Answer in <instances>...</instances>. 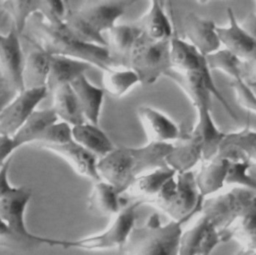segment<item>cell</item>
I'll list each match as a JSON object with an SVG mask.
<instances>
[{
	"label": "cell",
	"mask_w": 256,
	"mask_h": 255,
	"mask_svg": "<svg viewBox=\"0 0 256 255\" xmlns=\"http://www.w3.org/2000/svg\"><path fill=\"white\" fill-rule=\"evenodd\" d=\"M202 144L199 136L191 129L180 140L178 145H173L165 158L166 166L176 173H184L202 160Z\"/></svg>",
	"instance_id": "cell-17"
},
{
	"label": "cell",
	"mask_w": 256,
	"mask_h": 255,
	"mask_svg": "<svg viewBox=\"0 0 256 255\" xmlns=\"http://www.w3.org/2000/svg\"><path fill=\"white\" fill-rule=\"evenodd\" d=\"M10 163H11V158H9L0 167V199L3 198L7 193H9L13 189V186L10 185L9 179H8Z\"/></svg>",
	"instance_id": "cell-44"
},
{
	"label": "cell",
	"mask_w": 256,
	"mask_h": 255,
	"mask_svg": "<svg viewBox=\"0 0 256 255\" xmlns=\"http://www.w3.org/2000/svg\"><path fill=\"white\" fill-rule=\"evenodd\" d=\"M196 112L197 121L192 130L199 136L202 144V161H208L218 154L226 133L216 126L211 109L200 108L196 109Z\"/></svg>",
	"instance_id": "cell-21"
},
{
	"label": "cell",
	"mask_w": 256,
	"mask_h": 255,
	"mask_svg": "<svg viewBox=\"0 0 256 255\" xmlns=\"http://www.w3.org/2000/svg\"><path fill=\"white\" fill-rule=\"evenodd\" d=\"M42 244L24 239L15 234L0 218V248L27 251L41 246Z\"/></svg>",
	"instance_id": "cell-39"
},
{
	"label": "cell",
	"mask_w": 256,
	"mask_h": 255,
	"mask_svg": "<svg viewBox=\"0 0 256 255\" xmlns=\"http://www.w3.org/2000/svg\"><path fill=\"white\" fill-rule=\"evenodd\" d=\"M241 26L256 40V1L253 11L247 14Z\"/></svg>",
	"instance_id": "cell-46"
},
{
	"label": "cell",
	"mask_w": 256,
	"mask_h": 255,
	"mask_svg": "<svg viewBox=\"0 0 256 255\" xmlns=\"http://www.w3.org/2000/svg\"><path fill=\"white\" fill-rule=\"evenodd\" d=\"M107 33V47L110 51L113 65L122 66L125 58L142 33L134 24H116Z\"/></svg>",
	"instance_id": "cell-23"
},
{
	"label": "cell",
	"mask_w": 256,
	"mask_h": 255,
	"mask_svg": "<svg viewBox=\"0 0 256 255\" xmlns=\"http://www.w3.org/2000/svg\"><path fill=\"white\" fill-rule=\"evenodd\" d=\"M222 242H224L222 234L209 222L204 236L201 240L197 255H210L212 251Z\"/></svg>",
	"instance_id": "cell-42"
},
{
	"label": "cell",
	"mask_w": 256,
	"mask_h": 255,
	"mask_svg": "<svg viewBox=\"0 0 256 255\" xmlns=\"http://www.w3.org/2000/svg\"><path fill=\"white\" fill-rule=\"evenodd\" d=\"M32 190L25 186L14 187L0 199V218L18 236L42 245L63 246V239H53L31 233L25 224V210L31 199Z\"/></svg>",
	"instance_id": "cell-8"
},
{
	"label": "cell",
	"mask_w": 256,
	"mask_h": 255,
	"mask_svg": "<svg viewBox=\"0 0 256 255\" xmlns=\"http://www.w3.org/2000/svg\"><path fill=\"white\" fill-rule=\"evenodd\" d=\"M52 95L53 104L51 108L55 112L58 120L60 119L72 127L86 122L70 84L55 88L52 91Z\"/></svg>",
	"instance_id": "cell-25"
},
{
	"label": "cell",
	"mask_w": 256,
	"mask_h": 255,
	"mask_svg": "<svg viewBox=\"0 0 256 255\" xmlns=\"http://www.w3.org/2000/svg\"><path fill=\"white\" fill-rule=\"evenodd\" d=\"M92 66L86 62L58 55H50V66L47 78V90L71 84L79 76L85 74Z\"/></svg>",
	"instance_id": "cell-22"
},
{
	"label": "cell",
	"mask_w": 256,
	"mask_h": 255,
	"mask_svg": "<svg viewBox=\"0 0 256 255\" xmlns=\"http://www.w3.org/2000/svg\"><path fill=\"white\" fill-rule=\"evenodd\" d=\"M137 114L149 142L172 144V141L181 140L186 134L170 117L151 106H139Z\"/></svg>",
	"instance_id": "cell-14"
},
{
	"label": "cell",
	"mask_w": 256,
	"mask_h": 255,
	"mask_svg": "<svg viewBox=\"0 0 256 255\" xmlns=\"http://www.w3.org/2000/svg\"><path fill=\"white\" fill-rule=\"evenodd\" d=\"M70 85L86 122L98 125L105 95L103 88L93 85L85 74L79 76Z\"/></svg>",
	"instance_id": "cell-18"
},
{
	"label": "cell",
	"mask_w": 256,
	"mask_h": 255,
	"mask_svg": "<svg viewBox=\"0 0 256 255\" xmlns=\"http://www.w3.org/2000/svg\"><path fill=\"white\" fill-rule=\"evenodd\" d=\"M185 40L202 55L207 56L220 49L216 24L195 13H188L183 20Z\"/></svg>",
	"instance_id": "cell-15"
},
{
	"label": "cell",
	"mask_w": 256,
	"mask_h": 255,
	"mask_svg": "<svg viewBox=\"0 0 256 255\" xmlns=\"http://www.w3.org/2000/svg\"><path fill=\"white\" fill-rule=\"evenodd\" d=\"M128 2L116 0L83 1L75 9L77 13L96 31L103 34L114 25L125 13Z\"/></svg>",
	"instance_id": "cell-13"
},
{
	"label": "cell",
	"mask_w": 256,
	"mask_h": 255,
	"mask_svg": "<svg viewBox=\"0 0 256 255\" xmlns=\"http://www.w3.org/2000/svg\"><path fill=\"white\" fill-rule=\"evenodd\" d=\"M120 194L109 183L99 180L94 182L89 196V208L103 215H117L122 209Z\"/></svg>",
	"instance_id": "cell-30"
},
{
	"label": "cell",
	"mask_w": 256,
	"mask_h": 255,
	"mask_svg": "<svg viewBox=\"0 0 256 255\" xmlns=\"http://www.w3.org/2000/svg\"><path fill=\"white\" fill-rule=\"evenodd\" d=\"M165 77L180 87L195 109H211V96H214L221 103L228 115L234 120H237V115L218 90L205 58L200 69L196 72H179L170 69L165 74Z\"/></svg>",
	"instance_id": "cell-7"
},
{
	"label": "cell",
	"mask_w": 256,
	"mask_h": 255,
	"mask_svg": "<svg viewBox=\"0 0 256 255\" xmlns=\"http://www.w3.org/2000/svg\"><path fill=\"white\" fill-rule=\"evenodd\" d=\"M222 148H233L242 154L251 164L256 165V131L244 128L235 132L226 133ZM219 149V150H220Z\"/></svg>",
	"instance_id": "cell-34"
},
{
	"label": "cell",
	"mask_w": 256,
	"mask_h": 255,
	"mask_svg": "<svg viewBox=\"0 0 256 255\" xmlns=\"http://www.w3.org/2000/svg\"><path fill=\"white\" fill-rule=\"evenodd\" d=\"M175 175L176 172L167 166L153 169L138 176L128 191L136 194L145 204L154 198L164 184Z\"/></svg>",
	"instance_id": "cell-29"
},
{
	"label": "cell",
	"mask_w": 256,
	"mask_h": 255,
	"mask_svg": "<svg viewBox=\"0 0 256 255\" xmlns=\"http://www.w3.org/2000/svg\"><path fill=\"white\" fill-rule=\"evenodd\" d=\"M169 40L156 41L141 35L122 66L135 72L140 84L151 85L155 83L172 69L169 56Z\"/></svg>",
	"instance_id": "cell-4"
},
{
	"label": "cell",
	"mask_w": 256,
	"mask_h": 255,
	"mask_svg": "<svg viewBox=\"0 0 256 255\" xmlns=\"http://www.w3.org/2000/svg\"><path fill=\"white\" fill-rule=\"evenodd\" d=\"M103 90L112 97L120 98L135 85L140 84L138 76L129 68H110L103 72Z\"/></svg>",
	"instance_id": "cell-31"
},
{
	"label": "cell",
	"mask_w": 256,
	"mask_h": 255,
	"mask_svg": "<svg viewBox=\"0 0 256 255\" xmlns=\"http://www.w3.org/2000/svg\"><path fill=\"white\" fill-rule=\"evenodd\" d=\"M228 25L217 26L221 47L246 64L256 63V40L238 23L231 8L226 10Z\"/></svg>",
	"instance_id": "cell-12"
},
{
	"label": "cell",
	"mask_w": 256,
	"mask_h": 255,
	"mask_svg": "<svg viewBox=\"0 0 256 255\" xmlns=\"http://www.w3.org/2000/svg\"><path fill=\"white\" fill-rule=\"evenodd\" d=\"M229 160L225 185H234L256 192V179L249 174L251 163L244 157L232 158Z\"/></svg>",
	"instance_id": "cell-36"
},
{
	"label": "cell",
	"mask_w": 256,
	"mask_h": 255,
	"mask_svg": "<svg viewBox=\"0 0 256 255\" xmlns=\"http://www.w3.org/2000/svg\"><path fill=\"white\" fill-rule=\"evenodd\" d=\"M233 237L242 243L243 249L256 250V227L242 233H236Z\"/></svg>",
	"instance_id": "cell-45"
},
{
	"label": "cell",
	"mask_w": 256,
	"mask_h": 255,
	"mask_svg": "<svg viewBox=\"0 0 256 255\" xmlns=\"http://www.w3.org/2000/svg\"><path fill=\"white\" fill-rule=\"evenodd\" d=\"M3 8L10 15L13 20V26L16 31L21 33L26 28L27 22L30 17L39 12L40 0H14L3 1Z\"/></svg>",
	"instance_id": "cell-35"
},
{
	"label": "cell",
	"mask_w": 256,
	"mask_h": 255,
	"mask_svg": "<svg viewBox=\"0 0 256 255\" xmlns=\"http://www.w3.org/2000/svg\"><path fill=\"white\" fill-rule=\"evenodd\" d=\"M72 138L98 159L110 153L115 146L98 125L84 122L72 127Z\"/></svg>",
	"instance_id": "cell-24"
},
{
	"label": "cell",
	"mask_w": 256,
	"mask_h": 255,
	"mask_svg": "<svg viewBox=\"0 0 256 255\" xmlns=\"http://www.w3.org/2000/svg\"><path fill=\"white\" fill-rule=\"evenodd\" d=\"M58 121V118L51 107L34 110L23 125L12 137L16 148L28 143H35L43 131Z\"/></svg>",
	"instance_id": "cell-28"
},
{
	"label": "cell",
	"mask_w": 256,
	"mask_h": 255,
	"mask_svg": "<svg viewBox=\"0 0 256 255\" xmlns=\"http://www.w3.org/2000/svg\"><path fill=\"white\" fill-rule=\"evenodd\" d=\"M26 26L38 47L49 55L77 59L103 72L114 67L108 47L79 41L67 30L64 22L49 24L37 12L30 17Z\"/></svg>",
	"instance_id": "cell-2"
},
{
	"label": "cell",
	"mask_w": 256,
	"mask_h": 255,
	"mask_svg": "<svg viewBox=\"0 0 256 255\" xmlns=\"http://www.w3.org/2000/svg\"><path fill=\"white\" fill-rule=\"evenodd\" d=\"M190 219L170 220L162 223L159 215L153 213L138 227H134L122 255H178L182 226Z\"/></svg>",
	"instance_id": "cell-3"
},
{
	"label": "cell",
	"mask_w": 256,
	"mask_h": 255,
	"mask_svg": "<svg viewBox=\"0 0 256 255\" xmlns=\"http://www.w3.org/2000/svg\"><path fill=\"white\" fill-rule=\"evenodd\" d=\"M14 94H16V93H14L10 90L0 92V113H1L2 109L13 99Z\"/></svg>",
	"instance_id": "cell-47"
},
{
	"label": "cell",
	"mask_w": 256,
	"mask_h": 255,
	"mask_svg": "<svg viewBox=\"0 0 256 255\" xmlns=\"http://www.w3.org/2000/svg\"><path fill=\"white\" fill-rule=\"evenodd\" d=\"M19 36L14 27L8 34L0 33V74L9 90L16 94L23 91L22 71L25 60Z\"/></svg>",
	"instance_id": "cell-11"
},
{
	"label": "cell",
	"mask_w": 256,
	"mask_h": 255,
	"mask_svg": "<svg viewBox=\"0 0 256 255\" xmlns=\"http://www.w3.org/2000/svg\"><path fill=\"white\" fill-rule=\"evenodd\" d=\"M228 166V158L219 154L208 161H203L195 175L198 191L203 198L212 196L224 187Z\"/></svg>",
	"instance_id": "cell-20"
},
{
	"label": "cell",
	"mask_w": 256,
	"mask_h": 255,
	"mask_svg": "<svg viewBox=\"0 0 256 255\" xmlns=\"http://www.w3.org/2000/svg\"><path fill=\"white\" fill-rule=\"evenodd\" d=\"M63 22L67 30L79 41L107 47V40L104 38L103 34L96 31L87 23L75 9L67 8Z\"/></svg>",
	"instance_id": "cell-32"
},
{
	"label": "cell",
	"mask_w": 256,
	"mask_h": 255,
	"mask_svg": "<svg viewBox=\"0 0 256 255\" xmlns=\"http://www.w3.org/2000/svg\"><path fill=\"white\" fill-rule=\"evenodd\" d=\"M245 82L247 83V85L249 86V88L251 89V91L255 94L256 96V81L255 80H245Z\"/></svg>",
	"instance_id": "cell-49"
},
{
	"label": "cell",
	"mask_w": 256,
	"mask_h": 255,
	"mask_svg": "<svg viewBox=\"0 0 256 255\" xmlns=\"http://www.w3.org/2000/svg\"><path fill=\"white\" fill-rule=\"evenodd\" d=\"M16 149L12 137L0 134V167L10 158V155Z\"/></svg>",
	"instance_id": "cell-43"
},
{
	"label": "cell",
	"mask_w": 256,
	"mask_h": 255,
	"mask_svg": "<svg viewBox=\"0 0 256 255\" xmlns=\"http://www.w3.org/2000/svg\"><path fill=\"white\" fill-rule=\"evenodd\" d=\"M255 197H256V195H255Z\"/></svg>",
	"instance_id": "cell-51"
},
{
	"label": "cell",
	"mask_w": 256,
	"mask_h": 255,
	"mask_svg": "<svg viewBox=\"0 0 256 255\" xmlns=\"http://www.w3.org/2000/svg\"><path fill=\"white\" fill-rule=\"evenodd\" d=\"M235 255H256V250H247V249H241L237 254Z\"/></svg>",
	"instance_id": "cell-50"
},
{
	"label": "cell",
	"mask_w": 256,
	"mask_h": 255,
	"mask_svg": "<svg viewBox=\"0 0 256 255\" xmlns=\"http://www.w3.org/2000/svg\"><path fill=\"white\" fill-rule=\"evenodd\" d=\"M67 7L66 2L55 0H40L39 13L49 24H59L64 21Z\"/></svg>",
	"instance_id": "cell-40"
},
{
	"label": "cell",
	"mask_w": 256,
	"mask_h": 255,
	"mask_svg": "<svg viewBox=\"0 0 256 255\" xmlns=\"http://www.w3.org/2000/svg\"><path fill=\"white\" fill-rule=\"evenodd\" d=\"M175 178L176 189L174 196L163 212L174 221L191 219L195 214L200 213L204 199L198 191L195 174L192 171L176 173Z\"/></svg>",
	"instance_id": "cell-10"
},
{
	"label": "cell",
	"mask_w": 256,
	"mask_h": 255,
	"mask_svg": "<svg viewBox=\"0 0 256 255\" xmlns=\"http://www.w3.org/2000/svg\"><path fill=\"white\" fill-rule=\"evenodd\" d=\"M142 204V200L138 199L122 207L120 212L115 215L112 223L104 231L76 240H64L62 248L86 251L121 249L135 227L136 211Z\"/></svg>",
	"instance_id": "cell-5"
},
{
	"label": "cell",
	"mask_w": 256,
	"mask_h": 255,
	"mask_svg": "<svg viewBox=\"0 0 256 255\" xmlns=\"http://www.w3.org/2000/svg\"><path fill=\"white\" fill-rule=\"evenodd\" d=\"M245 80H255L256 81V63L246 64L245 63Z\"/></svg>",
	"instance_id": "cell-48"
},
{
	"label": "cell",
	"mask_w": 256,
	"mask_h": 255,
	"mask_svg": "<svg viewBox=\"0 0 256 255\" xmlns=\"http://www.w3.org/2000/svg\"><path fill=\"white\" fill-rule=\"evenodd\" d=\"M169 56L172 69L179 72L198 71L205 58L189 42L175 34L169 40Z\"/></svg>",
	"instance_id": "cell-26"
},
{
	"label": "cell",
	"mask_w": 256,
	"mask_h": 255,
	"mask_svg": "<svg viewBox=\"0 0 256 255\" xmlns=\"http://www.w3.org/2000/svg\"><path fill=\"white\" fill-rule=\"evenodd\" d=\"M39 147L62 157L80 176L88 178L94 182L101 180L97 171L98 158L74 140L64 144L42 145Z\"/></svg>",
	"instance_id": "cell-16"
},
{
	"label": "cell",
	"mask_w": 256,
	"mask_h": 255,
	"mask_svg": "<svg viewBox=\"0 0 256 255\" xmlns=\"http://www.w3.org/2000/svg\"><path fill=\"white\" fill-rule=\"evenodd\" d=\"M230 85L234 91L235 99L238 104L242 108L256 114V96L245 80H232Z\"/></svg>",
	"instance_id": "cell-41"
},
{
	"label": "cell",
	"mask_w": 256,
	"mask_h": 255,
	"mask_svg": "<svg viewBox=\"0 0 256 255\" xmlns=\"http://www.w3.org/2000/svg\"><path fill=\"white\" fill-rule=\"evenodd\" d=\"M255 195L256 192L252 190L233 187L224 193L204 198L200 213L222 234L240 218Z\"/></svg>",
	"instance_id": "cell-6"
},
{
	"label": "cell",
	"mask_w": 256,
	"mask_h": 255,
	"mask_svg": "<svg viewBox=\"0 0 256 255\" xmlns=\"http://www.w3.org/2000/svg\"><path fill=\"white\" fill-rule=\"evenodd\" d=\"M172 146L170 143L148 142L139 147H115L98 159L99 177L122 195L130 189L138 176L156 168L166 167L165 158Z\"/></svg>",
	"instance_id": "cell-1"
},
{
	"label": "cell",
	"mask_w": 256,
	"mask_h": 255,
	"mask_svg": "<svg viewBox=\"0 0 256 255\" xmlns=\"http://www.w3.org/2000/svg\"><path fill=\"white\" fill-rule=\"evenodd\" d=\"M210 71L219 70L232 80H245V63L224 48L205 56Z\"/></svg>",
	"instance_id": "cell-33"
},
{
	"label": "cell",
	"mask_w": 256,
	"mask_h": 255,
	"mask_svg": "<svg viewBox=\"0 0 256 255\" xmlns=\"http://www.w3.org/2000/svg\"><path fill=\"white\" fill-rule=\"evenodd\" d=\"M50 66V55L43 50L36 49L28 54L24 60L22 71L23 90L47 88V78Z\"/></svg>",
	"instance_id": "cell-27"
},
{
	"label": "cell",
	"mask_w": 256,
	"mask_h": 255,
	"mask_svg": "<svg viewBox=\"0 0 256 255\" xmlns=\"http://www.w3.org/2000/svg\"><path fill=\"white\" fill-rule=\"evenodd\" d=\"M47 93V88L25 89L17 93L0 113V134L13 137Z\"/></svg>",
	"instance_id": "cell-9"
},
{
	"label": "cell",
	"mask_w": 256,
	"mask_h": 255,
	"mask_svg": "<svg viewBox=\"0 0 256 255\" xmlns=\"http://www.w3.org/2000/svg\"><path fill=\"white\" fill-rule=\"evenodd\" d=\"M72 138V126L60 121L47 127L35 142L36 145H59L70 142Z\"/></svg>",
	"instance_id": "cell-38"
},
{
	"label": "cell",
	"mask_w": 256,
	"mask_h": 255,
	"mask_svg": "<svg viewBox=\"0 0 256 255\" xmlns=\"http://www.w3.org/2000/svg\"><path fill=\"white\" fill-rule=\"evenodd\" d=\"M209 226L207 218L201 215L198 221L188 230L182 231L178 246V255H197L201 240Z\"/></svg>",
	"instance_id": "cell-37"
},
{
	"label": "cell",
	"mask_w": 256,
	"mask_h": 255,
	"mask_svg": "<svg viewBox=\"0 0 256 255\" xmlns=\"http://www.w3.org/2000/svg\"><path fill=\"white\" fill-rule=\"evenodd\" d=\"M143 36L151 40H169L174 32L172 24L160 1H151L148 10L133 23Z\"/></svg>",
	"instance_id": "cell-19"
}]
</instances>
